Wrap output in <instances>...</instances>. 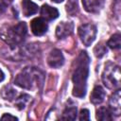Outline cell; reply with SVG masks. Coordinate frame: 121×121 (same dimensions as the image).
<instances>
[{"label":"cell","instance_id":"cell-1","mask_svg":"<svg viewBox=\"0 0 121 121\" xmlns=\"http://www.w3.org/2000/svg\"><path fill=\"white\" fill-rule=\"evenodd\" d=\"M89 57L85 51H82L77 60V65L73 72L72 80L74 83L73 95L83 97L86 94L87 78L89 74Z\"/></svg>","mask_w":121,"mask_h":121},{"label":"cell","instance_id":"cell-2","mask_svg":"<svg viewBox=\"0 0 121 121\" xmlns=\"http://www.w3.org/2000/svg\"><path fill=\"white\" fill-rule=\"evenodd\" d=\"M44 74L36 67H26L17 75L14 83L24 89H32L35 86L41 87L43 83Z\"/></svg>","mask_w":121,"mask_h":121},{"label":"cell","instance_id":"cell-3","mask_svg":"<svg viewBox=\"0 0 121 121\" xmlns=\"http://www.w3.org/2000/svg\"><path fill=\"white\" fill-rule=\"evenodd\" d=\"M26 24L25 22H20L3 30L0 33V36L2 40L10 47H15L24 42L26 36Z\"/></svg>","mask_w":121,"mask_h":121},{"label":"cell","instance_id":"cell-4","mask_svg":"<svg viewBox=\"0 0 121 121\" xmlns=\"http://www.w3.org/2000/svg\"><path fill=\"white\" fill-rule=\"evenodd\" d=\"M120 69L117 65L109 63L102 74V81L109 89H117L120 86Z\"/></svg>","mask_w":121,"mask_h":121},{"label":"cell","instance_id":"cell-5","mask_svg":"<svg viewBox=\"0 0 121 121\" xmlns=\"http://www.w3.org/2000/svg\"><path fill=\"white\" fill-rule=\"evenodd\" d=\"M78 36L81 42L89 46L93 43L96 36V27L92 24H84L78 27Z\"/></svg>","mask_w":121,"mask_h":121},{"label":"cell","instance_id":"cell-6","mask_svg":"<svg viewBox=\"0 0 121 121\" xmlns=\"http://www.w3.org/2000/svg\"><path fill=\"white\" fill-rule=\"evenodd\" d=\"M47 63L52 68H60L62 66L64 63L62 52L60 49H53L47 57Z\"/></svg>","mask_w":121,"mask_h":121},{"label":"cell","instance_id":"cell-7","mask_svg":"<svg viewBox=\"0 0 121 121\" xmlns=\"http://www.w3.org/2000/svg\"><path fill=\"white\" fill-rule=\"evenodd\" d=\"M30 27H31V31L34 35L36 36H42L43 35L47 29H48V26L46 24V21L43 18H35L31 21L30 23Z\"/></svg>","mask_w":121,"mask_h":121},{"label":"cell","instance_id":"cell-8","mask_svg":"<svg viewBox=\"0 0 121 121\" xmlns=\"http://www.w3.org/2000/svg\"><path fill=\"white\" fill-rule=\"evenodd\" d=\"M109 107L112 113L115 115H119L121 112V92L120 90H116L109 100Z\"/></svg>","mask_w":121,"mask_h":121},{"label":"cell","instance_id":"cell-9","mask_svg":"<svg viewBox=\"0 0 121 121\" xmlns=\"http://www.w3.org/2000/svg\"><path fill=\"white\" fill-rule=\"evenodd\" d=\"M74 25L72 22H61L56 27V36L59 39L65 38L73 33Z\"/></svg>","mask_w":121,"mask_h":121},{"label":"cell","instance_id":"cell-10","mask_svg":"<svg viewBox=\"0 0 121 121\" xmlns=\"http://www.w3.org/2000/svg\"><path fill=\"white\" fill-rule=\"evenodd\" d=\"M105 0H82L83 8L86 11L96 13L103 8Z\"/></svg>","mask_w":121,"mask_h":121},{"label":"cell","instance_id":"cell-11","mask_svg":"<svg viewBox=\"0 0 121 121\" xmlns=\"http://www.w3.org/2000/svg\"><path fill=\"white\" fill-rule=\"evenodd\" d=\"M41 15H42V18L44 19L45 21H52L58 18L59 11L56 8L45 4V5H43V7L41 8Z\"/></svg>","mask_w":121,"mask_h":121},{"label":"cell","instance_id":"cell-12","mask_svg":"<svg viewBox=\"0 0 121 121\" xmlns=\"http://www.w3.org/2000/svg\"><path fill=\"white\" fill-rule=\"evenodd\" d=\"M39 9V7L37 4L32 2L31 0H23L22 1V11L23 14L26 17L31 16L35 13H37Z\"/></svg>","mask_w":121,"mask_h":121},{"label":"cell","instance_id":"cell-13","mask_svg":"<svg viewBox=\"0 0 121 121\" xmlns=\"http://www.w3.org/2000/svg\"><path fill=\"white\" fill-rule=\"evenodd\" d=\"M106 93L101 86H95L90 95V100L93 104H100L105 98Z\"/></svg>","mask_w":121,"mask_h":121},{"label":"cell","instance_id":"cell-14","mask_svg":"<svg viewBox=\"0 0 121 121\" xmlns=\"http://www.w3.org/2000/svg\"><path fill=\"white\" fill-rule=\"evenodd\" d=\"M96 119L100 121H111L112 119L111 111L105 107H100L96 111Z\"/></svg>","mask_w":121,"mask_h":121},{"label":"cell","instance_id":"cell-15","mask_svg":"<svg viewBox=\"0 0 121 121\" xmlns=\"http://www.w3.org/2000/svg\"><path fill=\"white\" fill-rule=\"evenodd\" d=\"M76 117H77V107L68 106L63 111L60 118L63 120H75Z\"/></svg>","mask_w":121,"mask_h":121},{"label":"cell","instance_id":"cell-16","mask_svg":"<svg viewBox=\"0 0 121 121\" xmlns=\"http://www.w3.org/2000/svg\"><path fill=\"white\" fill-rule=\"evenodd\" d=\"M16 95H17L16 90H14L10 86H5L1 91V95L6 100H9V101L13 100L16 97Z\"/></svg>","mask_w":121,"mask_h":121},{"label":"cell","instance_id":"cell-17","mask_svg":"<svg viewBox=\"0 0 121 121\" xmlns=\"http://www.w3.org/2000/svg\"><path fill=\"white\" fill-rule=\"evenodd\" d=\"M107 45L110 48H112V49H118V48H120V46H121V36H120V34H118V33L113 34L110 38V40L108 41Z\"/></svg>","mask_w":121,"mask_h":121},{"label":"cell","instance_id":"cell-18","mask_svg":"<svg viewBox=\"0 0 121 121\" xmlns=\"http://www.w3.org/2000/svg\"><path fill=\"white\" fill-rule=\"evenodd\" d=\"M66 11L70 15H76L78 12V0H68L66 4Z\"/></svg>","mask_w":121,"mask_h":121},{"label":"cell","instance_id":"cell-19","mask_svg":"<svg viewBox=\"0 0 121 121\" xmlns=\"http://www.w3.org/2000/svg\"><path fill=\"white\" fill-rule=\"evenodd\" d=\"M30 100H31V97H30L28 95H20V96L16 99L15 104H16V106H17V108H18L19 110H22V109H24V108L26 106V104H27Z\"/></svg>","mask_w":121,"mask_h":121},{"label":"cell","instance_id":"cell-20","mask_svg":"<svg viewBox=\"0 0 121 121\" xmlns=\"http://www.w3.org/2000/svg\"><path fill=\"white\" fill-rule=\"evenodd\" d=\"M94 53L95 55V57L97 58H101L102 56H104L107 53V49L105 47V45L103 43H98L97 45L95 46L94 48Z\"/></svg>","mask_w":121,"mask_h":121},{"label":"cell","instance_id":"cell-21","mask_svg":"<svg viewBox=\"0 0 121 121\" xmlns=\"http://www.w3.org/2000/svg\"><path fill=\"white\" fill-rule=\"evenodd\" d=\"M90 119V113L87 109H82L79 112V120L80 121H85Z\"/></svg>","mask_w":121,"mask_h":121},{"label":"cell","instance_id":"cell-22","mask_svg":"<svg viewBox=\"0 0 121 121\" xmlns=\"http://www.w3.org/2000/svg\"><path fill=\"white\" fill-rule=\"evenodd\" d=\"M11 2L12 0H0V13L4 12Z\"/></svg>","mask_w":121,"mask_h":121},{"label":"cell","instance_id":"cell-23","mask_svg":"<svg viewBox=\"0 0 121 121\" xmlns=\"http://www.w3.org/2000/svg\"><path fill=\"white\" fill-rule=\"evenodd\" d=\"M1 120H18L17 117L9 114V113H5L2 117H1Z\"/></svg>","mask_w":121,"mask_h":121},{"label":"cell","instance_id":"cell-24","mask_svg":"<svg viewBox=\"0 0 121 121\" xmlns=\"http://www.w3.org/2000/svg\"><path fill=\"white\" fill-rule=\"evenodd\" d=\"M4 78H5V74H4V73H3V71L0 69V82H1Z\"/></svg>","mask_w":121,"mask_h":121},{"label":"cell","instance_id":"cell-25","mask_svg":"<svg viewBox=\"0 0 121 121\" xmlns=\"http://www.w3.org/2000/svg\"><path fill=\"white\" fill-rule=\"evenodd\" d=\"M53 2H55V3H60V2H62L63 0H52Z\"/></svg>","mask_w":121,"mask_h":121}]
</instances>
